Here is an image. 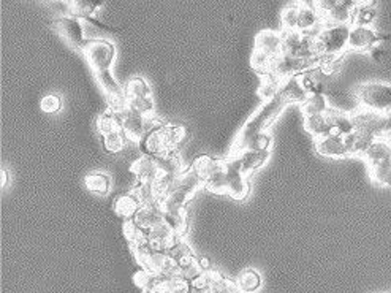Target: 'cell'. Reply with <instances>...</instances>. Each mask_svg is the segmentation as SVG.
<instances>
[{"label": "cell", "mask_w": 391, "mask_h": 293, "mask_svg": "<svg viewBox=\"0 0 391 293\" xmlns=\"http://www.w3.org/2000/svg\"><path fill=\"white\" fill-rule=\"evenodd\" d=\"M165 222L168 223L171 230L177 235V238L186 237L189 232V211L187 208H182L179 211L173 212H163Z\"/></svg>", "instance_id": "obj_32"}, {"label": "cell", "mask_w": 391, "mask_h": 293, "mask_svg": "<svg viewBox=\"0 0 391 293\" xmlns=\"http://www.w3.org/2000/svg\"><path fill=\"white\" fill-rule=\"evenodd\" d=\"M203 186V181L200 180V176L195 173V170L191 165L182 173L171 176L168 187H166L163 197L159 202L160 208H162L163 212H173L187 208V203L191 202L195 192Z\"/></svg>", "instance_id": "obj_3"}, {"label": "cell", "mask_w": 391, "mask_h": 293, "mask_svg": "<svg viewBox=\"0 0 391 293\" xmlns=\"http://www.w3.org/2000/svg\"><path fill=\"white\" fill-rule=\"evenodd\" d=\"M149 238V248L154 252H168L173 248L177 239V235L171 230V227L166 222L159 223L154 228L147 232Z\"/></svg>", "instance_id": "obj_19"}, {"label": "cell", "mask_w": 391, "mask_h": 293, "mask_svg": "<svg viewBox=\"0 0 391 293\" xmlns=\"http://www.w3.org/2000/svg\"><path fill=\"white\" fill-rule=\"evenodd\" d=\"M191 293H243L237 280L227 279L218 271H205L191 283Z\"/></svg>", "instance_id": "obj_12"}, {"label": "cell", "mask_w": 391, "mask_h": 293, "mask_svg": "<svg viewBox=\"0 0 391 293\" xmlns=\"http://www.w3.org/2000/svg\"><path fill=\"white\" fill-rule=\"evenodd\" d=\"M227 195L234 200H246L250 193V181L241 170L238 157H228L225 160Z\"/></svg>", "instance_id": "obj_15"}, {"label": "cell", "mask_w": 391, "mask_h": 293, "mask_svg": "<svg viewBox=\"0 0 391 293\" xmlns=\"http://www.w3.org/2000/svg\"><path fill=\"white\" fill-rule=\"evenodd\" d=\"M276 59L271 56H268L266 53H263V51H258L254 48L250 54V67L254 68L257 73L262 74H266V73H271L273 70V65H274Z\"/></svg>", "instance_id": "obj_35"}, {"label": "cell", "mask_w": 391, "mask_h": 293, "mask_svg": "<svg viewBox=\"0 0 391 293\" xmlns=\"http://www.w3.org/2000/svg\"><path fill=\"white\" fill-rule=\"evenodd\" d=\"M282 54L298 57V59H315L324 62L317 53V46H315V32H284Z\"/></svg>", "instance_id": "obj_9"}, {"label": "cell", "mask_w": 391, "mask_h": 293, "mask_svg": "<svg viewBox=\"0 0 391 293\" xmlns=\"http://www.w3.org/2000/svg\"><path fill=\"white\" fill-rule=\"evenodd\" d=\"M130 173L135 175L136 186L141 187H152L160 177L166 175L162 166H160L157 157L146 156V154L130 165Z\"/></svg>", "instance_id": "obj_16"}, {"label": "cell", "mask_w": 391, "mask_h": 293, "mask_svg": "<svg viewBox=\"0 0 391 293\" xmlns=\"http://www.w3.org/2000/svg\"><path fill=\"white\" fill-rule=\"evenodd\" d=\"M97 83H99L103 94L106 95V100L109 106L114 108L116 111H124L127 108V95H125V86L119 84V81L114 78L111 70H102L94 72Z\"/></svg>", "instance_id": "obj_14"}, {"label": "cell", "mask_w": 391, "mask_h": 293, "mask_svg": "<svg viewBox=\"0 0 391 293\" xmlns=\"http://www.w3.org/2000/svg\"><path fill=\"white\" fill-rule=\"evenodd\" d=\"M122 232H124L125 239L129 241V244L143 243V241H147V232H145V230L138 227L134 219H125L124 221Z\"/></svg>", "instance_id": "obj_36"}, {"label": "cell", "mask_w": 391, "mask_h": 293, "mask_svg": "<svg viewBox=\"0 0 391 293\" xmlns=\"http://www.w3.org/2000/svg\"><path fill=\"white\" fill-rule=\"evenodd\" d=\"M94 72L111 70L116 59V46L105 38L89 40L81 53Z\"/></svg>", "instance_id": "obj_10"}, {"label": "cell", "mask_w": 391, "mask_h": 293, "mask_svg": "<svg viewBox=\"0 0 391 293\" xmlns=\"http://www.w3.org/2000/svg\"><path fill=\"white\" fill-rule=\"evenodd\" d=\"M344 136H346L349 156H360V157H363L367 149L371 148L372 143L376 141L372 136L361 134V132H358V130L350 132L349 135H344Z\"/></svg>", "instance_id": "obj_30"}, {"label": "cell", "mask_w": 391, "mask_h": 293, "mask_svg": "<svg viewBox=\"0 0 391 293\" xmlns=\"http://www.w3.org/2000/svg\"><path fill=\"white\" fill-rule=\"evenodd\" d=\"M355 130L372 136L374 140H387V124H385V113L360 110L352 113Z\"/></svg>", "instance_id": "obj_13"}, {"label": "cell", "mask_w": 391, "mask_h": 293, "mask_svg": "<svg viewBox=\"0 0 391 293\" xmlns=\"http://www.w3.org/2000/svg\"><path fill=\"white\" fill-rule=\"evenodd\" d=\"M300 81H301V86L304 88V90L308 92V95L324 94V86H321L320 79L315 78L310 72L300 74Z\"/></svg>", "instance_id": "obj_39"}, {"label": "cell", "mask_w": 391, "mask_h": 293, "mask_svg": "<svg viewBox=\"0 0 391 293\" xmlns=\"http://www.w3.org/2000/svg\"><path fill=\"white\" fill-rule=\"evenodd\" d=\"M225 164V160L203 154V156H198L193 160L192 168L209 192L216 195H227Z\"/></svg>", "instance_id": "obj_5"}, {"label": "cell", "mask_w": 391, "mask_h": 293, "mask_svg": "<svg viewBox=\"0 0 391 293\" xmlns=\"http://www.w3.org/2000/svg\"><path fill=\"white\" fill-rule=\"evenodd\" d=\"M255 49L263 51V53L278 59L284 49V32L262 31L260 33H257Z\"/></svg>", "instance_id": "obj_21"}, {"label": "cell", "mask_w": 391, "mask_h": 293, "mask_svg": "<svg viewBox=\"0 0 391 293\" xmlns=\"http://www.w3.org/2000/svg\"><path fill=\"white\" fill-rule=\"evenodd\" d=\"M0 181H2V187L8 186V171L5 168H2V171H0Z\"/></svg>", "instance_id": "obj_43"}, {"label": "cell", "mask_w": 391, "mask_h": 293, "mask_svg": "<svg viewBox=\"0 0 391 293\" xmlns=\"http://www.w3.org/2000/svg\"><path fill=\"white\" fill-rule=\"evenodd\" d=\"M301 113L303 116H314V114H321L325 113L330 105H328V100L324 94H317V95H309L306 102H303L301 105Z\"/></svg>", "instance_id": "obj_34"}, {"label": "cell", "mask_w": 391, "mask_h": 293, "mask_svg": "<svg viewBox=\"0 0 391 293\" xmlns=\"http://www.w3.org/2000/svg\"><path fill=\"white\" fill-rule=\"evenodd\" d=\"M385 124H387V135L391 136V110L385 113Z\"/></svg>", "instance_id": "obj_42"}, {"label": "cell", "mask_w": 391, "mask_h": 293, "mask_svg": "<svg viewBox=\"0 0 391 293\" xmlns=\"http://www.w3.org/2000/svg\"><path fill=\"white\" fill-rule=\"evenodd\" d=\"M358 0H315L314 8L319 11L324 24H352Z\"/></svg>", "instance_id": "obj_7"}, {"label": "cell", "mask_w": 391, "mask_h": 293, "mask_svg": "<svg viewBox=\"0 0 391 293\" xmlns=\"http://www.w3.org/2000/svg\"><path fill=\"white\" fill-rule=\"evenodd\" d=\"M382 42H391V33H381Z\"/></svg>", "instance_id": "obj_45"}, {"label": "cell", "mask_w": 391, "mask_h": 293, "mask_svg": "<svg viewBox=\"0 0 391 293\" xmlns=\"http://www.w3.org/2000/svg\"><path fill=\"white\" fill-rule=\"evenodd\" d=\"M237 284L239 287V290L243 293H257L262 287V278H260V274H258V271L249 268V269H244V271L239 273Z\"/></svg>", "instance_id": "obj_33"}, {"label": "cell", "mask_w": 391, "mask_h": 293, "mask_svg": "<svg viewBox=\"0 0 391 293\" xmlns=\"http://www.w3.org/2000/svg\"><path fill=\"white\" fill-rule=\"evenodd\" d=\"M198 262H200V265H201V268L205 269V271H209L211 269V265H209V260L206 257H200L198 258Z\"/></svg>", "instance_id": "obj_44"}, {"label": "cell", "mask_w": 391, "mask_h": 293, "mask_svg": "<svg viewBox=\"0 0 391 293\" xmlns=\"http://www.w3.org/2000/svg\"><path fill=\"white\" fill-rule=\"evenodd\" d=\"M324 24L319 11L314 7H308V5L300 3V16H298V31L300 32H309L314 33L319 31V26Z\"/></svg>", "instance_id": "obj_29"}, {"label": "cell", "mask_w": 391, "mask_h": 293, "mask_svg": "<svg viewBox=\"0 0 391 293\" xmlns=\"http://www.w3.org/2000/svg\"><path fill=\"white\" fill-rule=\"evenodd\" d=\"M298 16H300V3L298 5H290L282 11V27L284 32H293L298 31Z\"/></svg>", "instance_id": "obj_38"}, {"label": "cell", "mask_w": 391, "mask_h": 293, "mask_svg": "<svg viewBox=\"0 0 391 293\" xmlns=\"http://www.w3.org/2000/svg\"><path fill=\"white\" fill-rule=\"evenodd\" d=\"M134 221L138 227L145 230V232H149V230L154 228L155 225L165 222V214L157 202H149L143 203L140 211H138L136 216L134 217Z\"/></svg>", "instance_id": "obj_22"}, {"label": "cell", "mask_w": 391, "mask_h": 293, "mask_svg": "<svg viewBox=\"0 0 391 293\" xmlns=\"http://www.w3.org/2000/svg\"><path fill=\"white\" fill-rule=\"evenodd\" d=\"M315 151L320 156L330 157V159H342L349 157V149L344 135H331L324 136L315 140Z\"/></svg>", "instance_id": "obj_20"}, {"label": "cell", "mask_w": 391, "mask_h": 293, "mask_svg": "<svg viewBox=\"0 0 391 293\" xmlns=\"http://www.w3.org/2000/svg\"><path fill=\"white\" fill-rule=\"evenodd\" d=\"M187 136L189 130L186 125L162 122L157 127L147 132L145 140L140 143V146L146 156L170 157L175 156L177 152V148L186 141Z\"/></svg>", "instance_id": "obj_2"}, {"label": "cell", "mask_w": 391, "mask_h": 293, "mask_svg": "<svg viewBox=\"0 0 391 293\" xmlns=\"http://www.w3.org/2000/svg\"><path fill=\"white\" fill-rule=\"evenodd\" d=\"M304 129H306L308 134L312 135L315 140H317V138L335 135V129H333L331 119L328 116L326 111L304 118Z\"/></svg>", "instance_id": "obj_27"}, {"label": "cell", "mask_w": 391, "mask_h": 293, "mask_svg": "<svg viewBox=\"0 0 391 293\" xmlns=\"http://www.w3.org/2000/svg\"><path fill=\"white\" fill-rule=\"evenodd\" d=\"M125 95H127V105L135 111L141 113L143 116L151 118L155 111V103L151 86L145 78L135 77L125 83Z\"/></svg>", "instance_id": "obj_8"}, {"label": "cell", "mask_w": 391, "mask_h": 293, "mask_svg": "<svg viewBox=\"0 0 391 293\" xmlns=\"http://www.w3.org/2000/svg\"><path fill=\"white\" fill-rule=\"evenodd\" d=\"M53 29L70 48L83 53L84 46L88 45L89 40L86 38V31L81 19L72 15L62 16V18L54 19Z\"/></svg>", "instance_id": "obj_11"}, {"label": "cell", "mask_w": 391, "mask_h": 293, "mask_svg": "<svg viewBox=\"0 0 391 293\" xmlns=\"http://www.w3.org/2000/svg\"><path fill=\"white\" fill-rule=\"evenodd\" d=\"M143 293H147V292H143Z\"/></svg>", "instance_id": "obj_47"}, {"label": "cell", "mask_w": 391, "mask_h": 293, "mask_svg": "<svg viewBox=\"0 0 391 293\" xmlns=\"http://www.w3.org/2000/svg\"><path fill=\"white\" fill-rule=\"evenodd\" d=\"M356 102L361 110L387 113L391 110V84L371 81L360 84L355 90Z\"/></svg>", "instance_id": "obj_6"}, {"label": "cell", "mask_w": 391, "mask_h": 293, "mask_svg": "<svg viewBox=\"0 0 391 293\" xmlns=\"http://www.w3.org/2000/svg\"><path fill=\"white\" fill-rule=\"evenodd\" d=\"M103 5H105V0H70V2H68V11H70L72 16L84 19L90 18V16H95L97 11H99Z\"/></svg>", "instance_id": "obj_28"}, {"label": "cell", "mask_w": 391, "mask_h": 293, "mask_svg": "<svg viewBox=\"0 0 391 293\" xmlns=\"http://www.w3.org/2000/svg\"><path fill=\"white\" fill-rule=\"evenodd\" d=\"M369 176L372 182H376L381 187H391V166L388 165H377L371 166Z\"/></svg>", "instance_id": "obj_37"}, {"label": "cell", "mask_w": 391, "mask_h": 293, "mask_svg": "<svg viewBox=\"0 0 391 293\" xmlns=\"http://www.w3.org/2000/svg\"><path fill=\"white\" fill-rule=\"evenodd\" d=\"M120 118H122V127L127 140L140 145L147 134V118L130 106L120 111Z\"/></svg>", "instance_id": "obj_18"}, {"label": "cell", "mask_w": 391, "mask_h": 293, "mask_svg": "<svg viewBox=\"0 0 391 293\" xmlns=\"http://www.w3.org/2000/svg\"><path fill=\"white\" fill-rule=\"evenodd\" d=\"M378 43H382L381 33L371 26H350L349 33V49L358 51V53H372L377 49Z\"/></svg>", "instance_id": "obj_17"}, {"label": "cell", "mask_w": 391, "mask_h": 293, "mask_svg": "<svg viewBox=\"0 0 391 293\" xmlns=\"http://www.w3.org/2000/svg\"><path fill=\"white\" fill-rule=\"evenodd\" d=\"M273 145V136L268 134V132H263V134H258L257 136L252 138L247 145V149H258V151H271Z\"/></svg>", "instance_id": "obj_41"}, {"label": "cell", "mask_w": 391, "mask_h": 293, "mask_svg": "<svg viewBox=\"0 0 391 293\" xmlns=\"http://www.w3.org/2000/svg\"><path fill=\"white\" fill-rule=\"evenodd\" d=\"M352 24H324L315 32L317 53L325 62L341 61L349 49V33Z\"/></svg>", "instance_id": "obj_4"}, {"label": "cell", "mask_w": 391, "mask_h": 293, "mask_svg": "<svg viewBox=\"0 0 391 293\" xmlns=\"http://www.w3.org/2000/svg\"><path fill=\"white\" fill-rule=\"evenodd\" d=\"M95 124H97V130H99L102 138L109 136V135L124 134L122 118H120V113L114 110V108H111V106L99 114Z\"/></svg>", "instance_id": "obj_23"}, {"label": "cell", "mask_w": 391, "mask_h": 293, "mask_svg": "<svg viewBox=\"0 0 391 293\" xmlns=\"http://www.w3.org/2000/svg\"><path fill=\"white\" fill-rule=\"evenodd\" d=\"M84 186L89 192L99 195V197H105L111 191V177L102 171H94V173L86 175Z\"/></svg>", "instance_id": "obj_31"}, {"label": "cell", "mask_w": 391, "mask_h": 293, "mask_svg": "<svg viewBox=\"0 0 391 293\" xmlns=\"http://www.w3.org/2000/svg\"><path fill=\"white\" fill-rule=\"evenodd\" d=\"M269 154L271 151H258V149H246L241 154H238L239 159V165H241V170H243V173L250 177L252 173H255L258 168H262V166L266 164V160L269 159Z\"/></svg>", "instance_id": "obj_25"}, {"label": "cell", "mask_w": 391, "mask_h": 293, "mask_svg": "<svg viewBox=\"0 0 391 293\" xmlns=\"http://www.w3.org/2000/svg\"><path fill=\"white\" fill-rule=\"evenodd\" d=\"M141 206V198L138 197L134 191H130L127 193L119 195V197L114 200L113 209L119 217H122V219H134Z\"/></svg>", "instance_id": "obj_26"}, {"label": "cell", "mask_w": 391, "mask_h": 293, "mask_svg": "<svg viewBox=\"0 0 391 293\" xmlns=\"http://www.w3.org/2000/svg\"><path fill=\"white\" fill-rule=\"evenodd\" d=\"M361 159L365 160L367 168L377 165L391 166V143L387 140H376Z\"/></svg>", "instance_id": "obj_24"}, {"label": "cell", "mask_w": 391, "mask_h": 293, "mask_svg": "<svg viewBox=\"0 0 391 293\" xmlns=\"http://www.w3.org/2000/svg\"><path fill=\"white\" fill-rule=\"evenodd\" d=\"M308 92L301 86L300 74L282 81L278 92L271 99L264 100L263 105L247 119L243 129L238 132L232 145V151H230V157H234L246 151L252 138L258 134H263V132H268V129L279 119L280 114L285 111L287 106L301 105L303 102L308 100Z\"/></svg>", "instance_id": "obj_1"}, {"label": "cell", "mask_w": 391, "mask_h": 293, "mask_svg": "<svg viewBox=\"0 0 391 293\" xmlns=\"http://www.w3.org/2000/svg\"><path fill=\"white\" fill-rule=\"evenodd\" d=\"M64 2H67V3H68V2H70V0H64Z\"/></svg>", "instance_id": "obj_46"}, {"label": "cell", "mask_w": 391, "mask_h": 293, "mask_svg": "<svg viewBox=\"0 0 391 293\" xmlns=\"http://www.w3.org/2000/svg\"><path fill=\"white\" fill-rule=\"evenodd\" d=\"M40 108L48 114H56L61 111L62 108V99L57 94H48L45 95L42 102H40Z\"/></svg>", "instance_id": "obj_40"}]
</instances>
